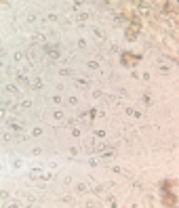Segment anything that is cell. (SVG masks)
<instances>
[{"label":"cell","mask_w":179,"mask_h":208,"mask_svg":"<svg viewBox=\"0 0 179 208\" xmlns=\"http://www.w3.org/2000/svg\"><path fill=\"white\" fill-rule=\"evenodd\" d=\"M46 53L55 59V57H59V48H55V46H46Z\"/></svg>","instance_id":"cell-1"}]
</instances>
